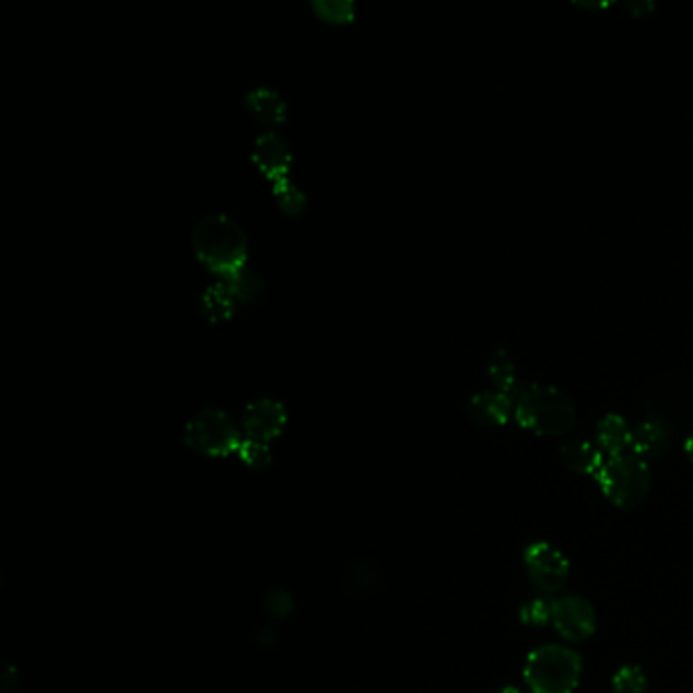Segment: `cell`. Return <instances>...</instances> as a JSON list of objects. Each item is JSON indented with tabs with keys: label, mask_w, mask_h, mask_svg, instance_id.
Instances as JSON below:
<instances>
[{
	"label": "cell",
	"mask_w": 693,
	"mask_h": 693,
	"mask_svg": "<svg viewBox=\"0 0 693 693\" xmlns=\"http://www.w3.org/2000/svg\"><path fill=\"white\" fill-rule=\"evenodd\" d=\"M236 304H240V297L234 290V285L228 279H220V277H218L216 283H212L203 290L202 297H200V309H202L203 316L214 324L231 319Z\"/></svg>",
	"instance_id": "13"
},
{
	"label": "cell",
	"mask_w": 693,
	"mask_h": 693,
	"mask_svg": "<svg viewBox=\"0 0 693 693\" xmlns=\"http://www.w3.org/2000/svg\"><path fill=\"white\" fill-rule=\"evenodd\" d=\"M245 110L265 127H277L287 118V102L269 86L250 90L245 96Z\"/></svg>",
	"instance_id": "11"
},
{
	"label": "cell",
	"mask_w": 693,
	"mask_h": 693,
	"mask_svg": "<svg viewBox=\"0 0 693 693\" xmlns=\"http://www.w3.org/2000/svg\"><path fill=\"white\" fill-rule=\"evenodd\" d=\"M596 480L608 501L622 510H633L649 496V463L633 451L607 458Z\"/></svg>",
	"instance_id": "4"
},
{
	"label": "cell",
	"mask_w": 693,
	"mask_h": 693,
	"mask_svg": "<svg viewBox=\"0 0 693 693\" xmlns=\"http://www.w3.org/2000/svg\"><path fill=\"white\" fill-rule=\"evenodd\" d=\"M626 9L631 11V15L638 19V16H647L649 13H653V11H655V4H653V2H629Z\"/></svg>",
	"instance_id": "24"
},
{
	"label": "cell",
	"mask_w": 693,
	"mask_h": 693,
	"mask_svg": "<svg viewBox=\"0 0 693 693\" xmlns=\"http://www.w3.org/2000/svg\"><path fill=\"white\" fill-rule=\"evenodd\" d=\"M612 692L649 693V679L645 676L643 667H638V665L621 667L612 678Z\"/></svg>",
	"instance_id": "18"
},
{
	"label": "cell",
	"mask_w": 693,
	"mask_h": 693,
	"mask_svg": "<svg viewBox=\"0 0 693 693\" xmlns=\"http://www.w3.org/2000/svg\"><path fill=\"white\" fill-rule=\"evenodd\" d=\"M596 446L607 454L608 458L631 451L633 427L619 413H607L596 423Z\"/></svg>",
	"instance_id": "12"
},
{
	"label": "cell",
	"mask_w": 693,
	"mask_h": 693,
	"mask_svg": "<svg viewBox=\"0 0 693 693\" xmlns=\"http://www.w3.org/2000/svg\"><path fill=\"white\" fill-rule=\"evenodd\" d=\"M252 163L271 184L287 179L293 163L290 143L274 130L262 132L252 143Z\"/></svg>",
	"instance_id": "9"
},
{
	"label": "cell",
	"mask_w": 693,
	"mask_h": 693,
	"mask_svg": "<svg viewBox=\"0 0 693 693\" xmlns=\"http://www.w3.org/2000/svg\"><path fill=\"white\" fill-rule=\"evenodd\" d=\"M519 619L525 626H545L551 622V602L545 598H533L519 610Z\"/></svg>",
	"instance_id": "21"
},
{
	"label": "cell",
	"mask_w": 693,
	"mask_h": 693,
	"mask_svg": "<svg viewBox=\"0 0 693 693\" xmlns=\"http://www.w3.org/2000/svg\"><path fill=\"white\" fill-rule=\"evenodd\" d=\"M582 657L564 645L531 650L522 678L531 693H574L582 681Z\"/></svg>",
	"instance_id": "3"
},
{
	"label": "cell",
	"mask_w": 693,
	"mask_h": 693,
	"mask_svg": "<svg viewBox=\"0 0 693 693\" xmlns=\"http://www.w3.org/2000/svg\"><path fill=\"white\" fill-rule=\"evenodd\" d=\"M669 448V430L665 427L663 421L647 420L641 421L633 427V439H631V451L643 458H661Z\"/></svg>",
	"instance_id": "14"
},
{
	"label": "cell",
	"mask_w": 693,
	"mask_h": 693,
	"mask_svg": "<svg viewBox=\"0 0 693 693\" xmlns=\"http://www.w3.org/2000/svg\"><path fill=\"white\" fill-rule=\"evenodd\" d=\"M515 421L539 437H560L574 430L578 409L564 390L533 383L520 389L515 399Z\"/></svg>",
	"instance_id": "2"
},
{
	"label": "cell",
	"mask_w": 693,
	"mask_h": 693,
	"mask_svg": "<svg viewBox=\"0 0 693 693\" xmlns=\"http://www.w3.org/2000/svg\"><path fill=\"white\" fill-rule=\"evenodd\" d=\"M273 196L279 208L290 214V216H299L307 205V198H305L304 191L297 188L291 177L283 179V181H277L273 184Z\"/></svg>",
	"instance_id": "17"
},
{
	"label": "cell",
	"mask_w": 693,
	"mask_h": 693,
	"mask_svg": "<svg viewBox=\"0 0 693 693\" xmlns=\"http://www.w3.org/2000/svg\"><path fill=\"white\" fill-rule=\"evenodd\" d=\"M466 413L482 427H503L515 418V397L498 390H482L468 399Z\"/></svg>",
	"instance_id": "10"
},
{
	"label": "cell",
	"mask_w": 693,
	"mask_h": 693,
	"mask_svg": "<svg viewBox=\"0 0 693 693\" xmlns=\"http://www.w3.org/2000/svg\"><path fill=\"white\" fill-rule=\"evenodd\" d=\"M285 423H287L285 404L277 399L262 397L246 404L243 420H240V430L245 439L271 444L274 437H279L285 430Z\"/></svg>",
	"instance_id": "8"
},
{
	"label": "cell",
	"mask_w": 693,
	"mask_h": 693,
	"mask_svg": "<svg viewBox=\"0 0 693 693\" xmlns=\"http://www.w3.org/2000/svg\"><path fill=\"white\" fill-rule=\"evenodd\" d=\"M196 257L216 274L232 277L246 269L248 240L240 224L226 214L200 218L191 232Z\"/></svg>",
	"instance_id": "1"
},
{
	"label": "cell",
	"mask_w": 693,
	"mask_h": 693,
	"mask_svg": "<svg viewBox=\"0 0 693 693\" xmlns=\"http://www.w3.org/2000/svg\"><path fill=\"white\" fill-rule=\"evenodd\" d=\"M683 451H685L688 460L693 463V434L685 437V442H683Z\"/></svg>",
	"instance_id": "25"
},
{
	"label": "cell",
	"mask_w": 693,
	"mask_h": 693,
	"mask_svg": "<svg viewBox=\"0 0 693 693\" xmlns=\"http://www.w3.org/2000/svg\"><path fill=\"white\" fill-rule=\"evenodd\" d=\"M184 439L189 448L202 456L224 458L231 454H238L245 435L226 411L216 407H205L188 421Z\"/></svg>",
	"instance_id": "5"
},
{
	"label": "cell",
	"mask_w": 693,
	"mask_h": 693,
	"mask_svg": "<svg viewBox=\"0 0 693 693\" xmlns=\"http://www.w3.org/2000/svg\"><path fill=\"white\" fill-rule=\"evenodd\" d=\"M312 7L319 19L333 25H342L354 19V4L350 0H316Z\"/></svg>",
	"instance_id": "19"
},
{
	"label": "cell",
	"mask_w": 693,
	"mask_h": 693,
	"mask_svg": "<svg viewBox=\"0 0 693 693\" xmlns=\"http://www.w3.org/2000/svg\"><path fill=\"white\" fill-rule=\"evenodd\" d=\"M491 693H522L519 688H513V685H505V688H498V690H494Z\"/></svg>",
	"instance_id": "26"
},
{
	"label": "cell",
	"mask_w": 693,
	"mask_h": 693,
	"mask_svg": "<svg viewBox=\"0 0 693 693\" xmlns=\"http://www.w3.org/2000/svg\"><path fill=\"white\" fill-rule=\"evenodd\" d=\"M265 607L269 610V614H273L277 619H283L293 610V598L285 590H273L267 596Z\"/></svg>",
	"instance_id": "22"
},
{
	"label": "cell",
	"mask_w": 693,
	"mask_h": 693,
	"mask_svg": "<svg viewBox=\"0 0 693 693\" xmlns=\"http://www.w3.org/2000/svg\"><path fill=\"white\" fill-rule=\"evenodd\" d=\"M19 690V679L13 667H4L2 676H0V693H16Z\"/></svg>",
	"instance_id": "23"
},
{
	"label": "cell",
	"mask_w": 693,
	"mask_h": 693,
	"mask_svg": "<svg viewBox=\"0 0 693 693\" xmlns=\"http://www.w3.org/2000/svg\"><path fill=\"white\" fill-rule=\"evenodd\" d=\"M238 458L248 466V468H265L273 460V454L269 444H260L252 439H243L240 448H238Z\"/></svg>",
	"instance_id": "20"
},
{
	"label": "cell",
	"mask_w": 693,
	"mask_h": 693,
	"mask_svg": "<svg viewBox=\"0 0 693 693\" xmlns=\"http://www.w3.org/2000/svg\"><path fill=\"white\" fill-rule=\"evenodd\" d=\"M551 624L565 641L582 643L596 633V610L582 596H562L551 600Z\"/></svg>",
	"instance_id": "7"
},
{
	"label": "cell",
	"mask_w": 693,
	"mask_h": 693,
	"mask_svg": "<svg viewBox=\"0 0 693 693\" xmlns=\"http://www.w3.org/2000/svg\"><path fill=\"white\" fill-rule=\"evenodd\" d=\"M525 567L535 588L543 594L562 592L572 572L564 551L548 541H535L525 549Z\"/></svg>",
	"instance_id": "6"
},
{
	"label": "cell",
	"mask_w": 693,
	"mask_h": 693,
	"mask_svg": "<svg viewBox=\"0 0 693 693\" xmlns=\"http://www.w3.org/2000/svg\"><path fill=\"white\" fill-rule=\"evenodd\" d=\"M486 373H489L494 390L517 399V395L520 392L519 380H517V364L506 350L498 348L492 352L489 362H486Z\"/></svg>",
	"instance_id": "16"
},
{
	"label": "cell",
	"mask_w": 693,
	"mask_h": 693,
	"mask_svg": "<svg viewBox=\"0 0 693 693\" xmlns=\"http://www.w3.org/2000/svg\"><path fill=\"white\" fill-rule=\"evenodd\" d=\"M560 456L565 468L579 477H598V472L607 462L602 449L586 439L565 444L564 448L560 449Z\"/></svg>",
	"instance_id": "15"
}]
</instances>
